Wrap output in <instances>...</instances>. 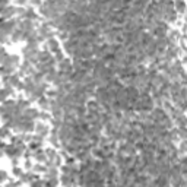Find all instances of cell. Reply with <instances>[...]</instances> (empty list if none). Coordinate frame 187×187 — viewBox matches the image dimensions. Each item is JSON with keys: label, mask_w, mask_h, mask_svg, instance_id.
<instances>
[{"label": "cell", "mask_w": 187, "mask_h": 187, "mask_svg": "<svg viewBox=\"0 0 187 187\" xmlns=\"http://www.w3.org/2000/svg\"><path fill=\"white\" fill-rule=\"evenodd\" d=\"M25 2H27V0H18V5H23Z\"/></svg>", "instance_id": "7a4b0ae2"}, {"label": "cell", "mask_w": 187, "mask_h": 187, "mask_svg": "<svg viewBox=\"0 0 187 187\" xmlns=\"http://www.w3.org/2000/svg\"><path fill=\"white\" fill-rule=\"evenodd\" d=\"M13 174H15V177H20L22 170H20V168H18V165H15V168H13Z\"/></svg>", "instance_id": "6da1fadb"}]
</instances>
